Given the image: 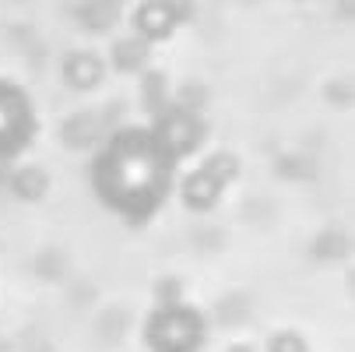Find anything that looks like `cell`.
<instances>
[{
  "label": "cell",
  "instance_id": "obj_1",
  "mask_svg": "<svg viewBox=\"0 0 355 352\" xmlns=\"http://www.w3.org/2000/svg\"><path fill=\"white\" fill-rule=\"evenodd\" d=\"M155 173H159V159L151 156L144 144H130L127 152L116 159V180H120V190L148 194L151 183H155Z\"/></svg>",
  "mask_w": 355,
  "mask_h": 352
}]
</instances>
